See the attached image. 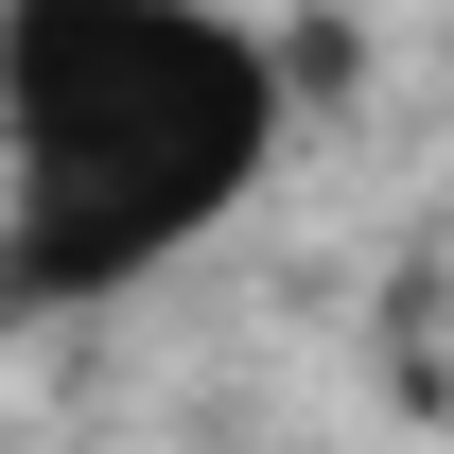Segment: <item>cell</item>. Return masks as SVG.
<instances>
[{
    "instance_id": "6da1fadb",
    "label": "cell",
    "mask_w": 454,
    "mask_h": 454,
    "mask_svg": "<svg viewBox=\"0 0 454 454\" xmlns=\"http://www.w3.org/2000/svg\"><path fill=\"white\" fill-rule=\"evenodd\" d=\"M280 35L210 0H18L0 18V297H122L280 175Z\"/></svg>"
}]
</instances>
